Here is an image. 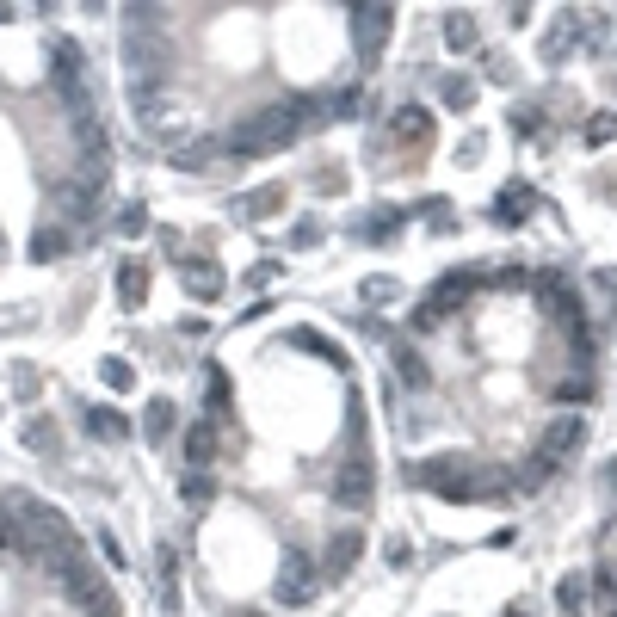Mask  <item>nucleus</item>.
Listing matches in <instances>:
<instances>
[{
  "mask_svg": "<svg viewBox=\"0 0 617 617\" xmlns=\"http://www.w3.org/2000/svg\"><path fill=\"white\" fill-rule=\"evenodd\" d=\"M297 136H303L297 105H260V112H247V118L223 136V155L253 161V155H272V149H284V142H297Z\"/></svg>",
  "mask_w": 617,
  "mask_h": 617,
  "instance_id": "nucleus-1",
  "label": "nucleus"
},
{
  "mask_svg": "<svg viewBox=\"0 0 617 617\" xmlns=\"http://www.w3.org/2000/svg\"><path fill=\"white\" fill-rule=\"evenodd\" d=\"M476 284H482V272H445L439 284L426 290V303L414 309V334H426V328H445V321L463 309V297H469Z\"/></svg>",
  "mask_w": 617,
  "mask_h": 617,
  "instance_id": "nucleus-2",
  "label": "nucleus"
},
{
  "mask_svg": "<svg viewBox=\"0 0 617 617\" xmlns=\"http://www.w3.org/2000/svg\"><path fill=\"white\" fill-rule=\"evenodd\" d=\"M315 593H321V568H315V556L284 550V568H278V580H272V605L303 611V605H315Z\"/></svg>",
  "mask_w": 617,
  "mask_h": 617,
  "instance_id": "nucleus-3",
  "label": "nucleus"
},
{
  "mask_svg": "<svg viewBox=\"0 0 617 617\" xmlns=\"http://www.w3.org/2000/svg\"><path fill=\"white\" fill-rule=\"evenodd\" d=\"M420 482H426L432 494H445V500H476V494H482V482L469 476V457H457V451L420 463Z\"/></svg>",
  "mask_w": 617,
  "mask_h": 617,
  "instance_id": "nucleus-4",
  "label": "nucleus"
},
{
  "mask_svg": "<svg viewBox=\"0 0 617 617\" xmlns=\"http://www.w3.org/2000/svg\"><path fill=\"white\" fill-rule=\"evenodd\" d=\"M371 494H377V469H371V457H346V463L334 469V506H346V513H365Z\"/></svg>",
  "mask_w": 617,
  "mask_h": 617,
  "instance_id": "nucleus-5",
  "label": "nucleus"
},
{
  "mask_svg": "<svg viewBox=\"0 0 617 617\" xmlns=\"http://www.w3.org/2000/svg\"><path fill=\"white\" fill-rule=\"evenodd\" d=\"M99 192H105V173H87V179H62L56 186V204H62V223H93L99 210Z\"/></svg>",
  "mask_w": 617,
  "mask_h": 617,
  "instance_id": "nucleus-6",
  "label": "nucleus"
},
{
  "mask_svg": "<svg viewBox=\"0 0 617 617\" xmlns=\"http://www.w3.org/2000/svg\"><path fill=\"white\" fill-rule=\"evenodd\" d=\"M389 31H395V13H389V7H352V44H358V56H365V62L383 56Z\"/></svg>",
  "mask_w": 617,
  "mask_h": 617,
  "instance_id": "nucleus-7",
  "label": "nucleus"
},
{
  "mask_svg": "<svg viewBox=\"0 0 617 617\" xmlns=\"http://www.w3.org/2000/svg\"><path fill=\"white\" fill-rule=\"evenodd\" d=\"M358 556H365V531H334L328 537V550H321V580H346L358 568Z\"/></svg>",
  "mask_w": 617,
  "mask_h": 617,
  "instance_id": "nucleus-8",
  "label": "nucleus"
},
{
  "mask_svg": "<svg viewBox=\"0 0 617 617\" xmlns=\"http://www.w3.org/2000/svg\"><path fill=\"white\" fill-rule=\"evenodd\" d=\"M161 56H167V44L155 38V31H130V38H124L130 81H161Z\"/></svg>",
  "mask_w": 617,
  "mask_h": 617,
  "instance_id": "nucleus-9",
  "label": "nucleus"
},
{
  "mask_svg": "<svg viewBox=\"0 0 617 617\" xmlns=\"http://www.w3.org/2000/svg\"><path fill=\"white\" fill-rule=\"evenodd\" d=\"M580 445H587V414H562V420H550V432H543V457L550 463L574 457Z\"/></svg>",
  "mask_w": 617,
  "mask_h": 617,
  "instance_id": "nucleus-10",
  "label": "nucleus"
},
{
  "mask_svg": "<svg viewBox=\"0 0 617 617\" xmlns=\"http://www.w3.org/2000/svg\"><path fill=\"white\" fill-rule=\"evenodd\" d=\"M290 204V192H284V179H272V186H253V192H241L235 198V210L247 216V223H272V216Z\"/></svg>",
  "mask_w": 617,
  "mask_h": 617,
  "instance_id": "nucleus-11",
  "label": "nucleus"
},
{
  "mask_svg": "<svg viewBox=\"0 0 617 617\" xmlns=\"http://www.w3.org/2000/svg\"><path fill=\"white\" fill-rule=\"evenodd\" d=\"M389 136L402 142V149H420V142H432V112H426V105H402V112H389Z\"/></svg>",
  "mask_w": 617,
  "mask_h": 617,
  "instance_id": "nucleus-12",
  "label": "nucleus"
},
{
  "mask_svg": "<svg viewBox=\"0 0 617 617\" xmlns=\"http://www.w3.org/2000/svg\"><path fill=\"white\" fill-rule=\"evenodd\" d=\"M179 451H186V469H210L216 463V426L210 420H192L179 432Z\"/></svg>",
  "mask_w": 617,
  "mask_h": 617,
  "instance_id": "nucleus-13",
  "label": "nucleus"
},
{
  "mask_svg": "<svg viewBox=\"0 0 617 617\" xmlns=\"http://www.w3.org/2000/svg\"><path fill=\"white\" fill-rule=\"evenodd\" d=\"M531 284L543 290V303H550V315H556V321H580V315H587V309H580V297H574V290H568L556 272H537Z\"/></svg>",
  "mask_w": 617,
  "mask_h": 617,
  "instance_id": "nucleus-14",
  "label": "nucleus"
},
{
  "mask_svg": "<svg viewBox=\"0 0 617 617\" xmlns=\"http://www.w3.org/2000/svg\"><path fill=\"white\" fill-rule=\"evenodd\" d=\"M179 278H186V290L198 303H216L223 297V272H216L210 260H179Z\"/></svg>",
  "mask_w": 617,
  "mask_h": 617,
  "instance_id": "nucleus-15",
  "label": "nucleus"
},
{
  "mask_svg": "<svg viewBox=\"0 0 617 617\" xmlns=\"http://www.w3.org/2000/svg\"><path fill=\"white\" fill-rule=\"evenodd\" d=\"M130 112L142 124H161L167 118V87L161 81H130Z\"/></svg>",
  "mask_w": 617,
  "mask_h": 617,
  "instance_id": "nucleus-16",
  "label": "nucleus"
},
{
  "mask_svg": "<svg viewBox=\"0 0 617 617\" xmlns=\"http://www.w3.org/2000/svg\"><path fill=\"white\" fill-rule=\"evenodd\" d=\"M142 432H149V445H167L173 432H179V408L167 402V395H155V402L142 408Z\"/></svg>",
  "mask_w": 617,
  "mask_h": 617,
  "instance_id": "nucleus-17",
  "label": "nucleus"
},
{
  "mask_svg": "<svg viewBox=\"0 0 617 617\" xmlns=\"http://www.w3.org/2000/svg\"><path fill=\"white\" fill-rule=\"evenodd\" d=\"M587 599H593V580L587 574H562L556 580V611L562 617H587Z\"/></svg>",
  "mask_w": 617,
  "mask_h": 617,
  "instance_id": "nucleus-18",
  "label": "nucleus"
},
{
  "mask_svg": "<svg viewBox=\"0 0 617 617\" xmlns=\"http://www.w3.org/2000/svg\"><path fill=\"white\" fill-rule=\"evenodd\" d=\"M81 420H87V432H93V439H105V445H118V439H130V420H124L118 408H87Z\"/></svg>",
  "mask_w": 617,
  "mask_h": 617,
  "instance_id": "nucleus-19",
  "label": "nucleus"
},
{
  "mask_svg": "<svg viewBox=\"0 0 617 617\" xmlns=\"http://www.w3.org/2000/svg\"><path fill=\"white\" fill-rule=\"evenodd\" d=\"M525 210H531V192H525V186H506V192L494 198V223H500V229H519Z\"/></svg>",
  "mask_w": 617,
  "mask_h": 617,
  "instance_id": "nucleus-20",
  "label": "nucleus"
},
{
  "mask_svg": "<svg viewBox=\"0 0 617 617\" xmlns=\"http://www.w3.org/2000/svg\"><path fill=\"white\" fill-rule=\"evenodd\" d=\"M216 155H223V136H216V142H192V149H179V155H173V167H179V173H210V167H216Z\"/></svg>",
  "mask_w": 617,
  "mask_h": 617,
  "instance_id": "nucleus-21",
  "label": "nucleus"
},
{
  "mask_svg": "<svg viewBox=\"0 0 617 617\" xmlns=\"http://www.w3.org/2000/svg\"><path fill=\"white\" fill-rule=\"evenodd\" d=\"M25 253H31V260H62V253H68V229H31V241H25Z\"/></svg>",
  "mask_w": 617,
  "mask_h": 617,
  "instance_id": "nucleus-22",
  "label": "nucleus"
},
{
  "mask_svg": "<svg viewBox=\"0 0 617 617\" xmlns=\"http://www.w3.org/2000/svg\"><path fill=\"white\" fill-rule=\"evenodd\" d=\"M179 500H186V506H210L216 500L210 469H179Z\"/></svg>",
  "mask_w": 617,
  "mask_h": 617,
  "instance_id": "nucleus-23",
  "label": "nucleus"
},
{
  "mask_svg": "<svg viewBox=\"0 0 617 617\" xmlns=\"http://www.w3.org/2000/svg\"><path fill=\"white\" fill-rule=\"evenodd\" d=\"M142 297H149V266H124V272H118V303H124V309H142Z\"/></svg>",
  "mask_w": 617,
  "mask_h": 617,
  "instance_id": "nucleus-24",
  "label": "nucleus"
},
{
  "mask_svg": "<svg viewBox=\"0 0 617 617\" xmlns=\"http://www.w3.org/2000/svg\"><path fill=\"white\" fill-rule=\"evenodd\" d=\"M290 346H303V352H321V358H328L334 371H346V352H340L334 340H321L315 328H290Z\"/></svg>",
  "mask_w": 617,
  "mask_h": 617,
  "instance_id": "nucleus-25",
  "label": "nucleus"
},
{
  "mask_svg": "<svg viewBox=\"0 0 617 617\" xmlns=\"http://www.w3.org/2000/svg\"><path fill=\"white\" fill-rule=\"evenodd\" d=\"M445 44H451V50H476V44H482L476 19H469V13H445Z\"/></svg>",
  "mask_w": 617,
  "mask_h": 617,
  "instance_id": "nucleus-26",
  "label": "nucleus"
},
{
  "mask_svg": "<svg viewBox=\"0 0 617 617\" xmlns=\"http://www.w3.org/2000/svg\"><path fill=\"white\" fill-rule=\"evenodd\" d=\"M568 50H574V25L543 31V62H550V68H562V62H568Z\"/></svg>",
  "mask_w": 617,
  "mask_h": 617,
  "instance_id": "nucleus-27",
  "label": "nucleus"
},
{
  "mask_svg": "<svg viewBox=\"0 0 617 617\" xmlns=\"http://www.w3.org/2000/svg\"><path fill=\"white\" fill-rule=\"evenodd\" d=\"M395 377H402L408 389H426V365H420L414 346H395Z\"/></svg>",
  "mask_w": 617,
  "mask_h": 617,
  "instance_id": "nucleus-28",
  "label": "nucleus"
},
{
  "mask_svg": "<svg viewBox=\"0 0 617 617\" xmlns=\"http://www.w3.org/2000/svg\"><path fill=\"white\" fill-rule=\"evenodd\" d=\"M229 402H235V395H229V377H223V371H210V426H216V420H229Z\"/></svg>",
  "mask_w": 617,
  "mask_h": 617,
  "instance_id": "nucleus-29",
  "label": "nucleus"
},
{
  "mask_svg": "<svg viewBox=\"0 0 617 617\" xmlns=\"http://www.w3.org/2000/svg\"><path fill=\"white\" fill-rule=\"evenodd\" d=\"M161 599H167V611L179 605V568H173V543H161Z\"/></svg>",
  "mask_w": 617,
  "mask_h": 617,
  "instance_id": "nucleus-30",
  "label": "nucleus"
},
{
  "mask_svg": "<svg viewBox=\"0 0 617 617\" xmlns=\"http://www.w3.org/2000/svg\"><path fill=\"white\" fill-rule=\"evenodd\" d=\"M439 99L451 105V112H463V105H469V99H476V87H469L463 75H445V81H439Z\"/></svg>",
  "mask_w": 617,
  "mask_h": 617,
  "instance_id": "nucleus-31",
  "label": "nucleus"
},
{
  "mask_svg": "<svg viewBox=\"0 0 617 617\" xmlns=\"http://www.w3.org/2000/svg\"><path fill=\"white\" fill-rule=\"evenodd\" d=\"M99 377H105V389H118V395H124V389H136V371L124 365V358H105Z\"/></svg>",
  "mask_w": 617,
  "mask_h": 617,
  "instance_id": "nucleus-32",
  "label": "nucleus"
},
{
  "mask_svg": "<svg viewBox=\"0 0 617 617\" xmlns=\"http://www.w3.org/2000/svg\"><path fill=\"white\" fill-rule=\"evenodd\" d=\"M587 142H593V149L617 142V112H593V118H587Z\"/></svg>",
  "mask_w": 617,
  "mask_h": 617,
  "instance_id": "nucleus-33",
  "label": "nucleus"
},
{
  "mask_svg": "<svg viewBox=\"0 0 617 617\" xmlns=\"http://www.w3.org/2000/svg\"><path fill=\"white\" fill-rule=\"evenodd\" d=\"M587 395H593V383H587V377H562V383H556V402H562V408H574V402L587 408Z\"/></svg>",
  "mask_w": 617,
  "mask_h": 617,
  "instance_id": "nucleus-34",
  "label": "nucleus"
},
{
  "mask_svg": "<svg viewBox=\"0 0 617 617\" xmlns=\"http://www.w3.org/2000/svg\"><path fill=\"white\" fill-rule=\"evenodd\" d=\"M118 235H130V241H136V235H149V210H142V204H130V210L118 216Z\"/></svg>",
  "mask_w": 617,
  "mask_h": 617,
  "instance_id": "nucleus-35",
  "label": "nucleus"
},
{
  "mask_svg": "<svg viewBox=\"0 0 617 617\" xmlns=\"http://www.w3.org/2000/svg\"><path fill=\"white\" fill-rule=\"evenodd\" d=\"M395 297H402L395 278H365V303H395Z\"/></svg>",
  "mask_w": 617,
  "mask_h": 617,
  "instance_id": "nucleus-36",
  "label": "nucleus"
},
{
  "mask_svg": "<svg viewBox=\"0 0 617 617\" xmlns=\"http://www.w3.org/2000/svg\"><path fill=\"white\" fill-rule=\"evenodd\" d=\"M25 445H44V451H56V426H50V420H31V426H25Z\"/></svg>",
  "mask_w": 617,
  "mask_h": 617,
  "instance_id": "nucleus-37",
  "label": "nucleus"
},
{
  "mask_svg": "<svg viewBox=\"0 0 617 617\" xmlns=\"http://www.w3.org/2000/svg\"><path fill=\"white\" fill-rule=\"evenodd\" d=\"M513 130H519V136H537V130H543V112H537V105H531V112H513Z\"/></svg>",
  "mask_w": 617,
  "mask_h": 617,
  "instance_id": "nucleus-38",
  "label": "nucleus"
},
{
  "mask_svg": "<svg viewBox=\"0 0 617 617\" xmlns=\"http://www.w3.org/2000/svg\"><path fill=\"white\" fill-rule=\"evenodd\" d=\"M99 556L112 562V568H124V550H118V537H112V531H99Z\"/></svg>",
  "mask_w": 617,
  "mask_h": 617,
  "instance_id": "nucleus-39",
  "label": "nucleus"
},
{
  "mask_svg": "<svg viewBox=\"0 0 617 617\" xmlns=\"http://www.w3.org/2000/svg\"><path fill=\"white\" fill-rule=\"evenodd\" d=\"M408 562H414V556H408V543H402V537H389V568H408Z\"/></svg>",
  "mask_w": 617,
  "mask_h": 617,
  "instance_id": "nucleus-40",
  "label": "nucleus"
},
{
  "mask_svg": "<svg viewBox=\"0 0 617 617\" xmlns=\"http://www.w3.org/2000/svg\"><path fill=\"white\" fill-rule=\"evenodd\" d=\"M488 81H500V87L513 81V68H506V56H488Z\"/></svg>",
  "mask_w": 617,
  "mask_h": 617,
  "instance_id": "nucleus-41",
  "label": "nucleus"
},
{
  "mask_svg": "<svg viewBox=\"0 0 617 617\" xmlns=\"http://www.w3.org/2000/svg\"><path fill=\"white\" fill-rule=\"evenodd\" d=\"M315 235H321V223H297V229H290V241H297V247H309Z\"/></svg>",
  "mask_w": 617,
  "mask_h": 617,
  "instance_id": "nucleus-42",
  "label": "nucleus"
},
{
  "mask_svg": "<svg viewBox=\"0 0 617 617\" xmlns=\"http://www.w3.org/2000/svg\"><path fill=\"white\" fill-rule=\"evenodd\" d=\"M500 617H531V611H525V605H513V611H500Z\"/></svg>",
  "mask_w": 617,
  "mask_h": 617,
  "instance_id": "nucleus-43",
  "label": "nucleus"
},
{
  "mask_svg": "<svg viewBox=\"0 0 617 617\" xmlns=\"http://www.w3.org/2000/svg\"><path fill=\"white\" fill-rule=\"evenodd\" d=\"M611 617H617V611H611Z\"/></svg>",
  "mask_w": 617,
  "mask_h": 617,
  "instance_id": "nucleus-44",
  "label": "nucleus"
}]
</instances>
